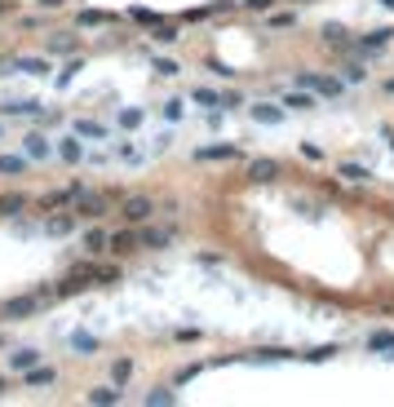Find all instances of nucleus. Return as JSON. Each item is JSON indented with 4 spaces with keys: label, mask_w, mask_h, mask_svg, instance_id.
Wrapping results in <instances>:
<instances>
[{
    "label": "nucleus",
    "mask_w": 394,
    "mask_h": 407,
    "mask_svg": "<svg viewBox=\"0 0 394 407\" xmlns=\"http://www.w3.org/2000/svg\"><path fill=\"white\" fill-rule=\"evenodd\" d=\"M297 85L310 89L315 98H341V85H345V80H337V76H319V71H302V76H297Z\"/></svg>",
    "instance_id": "f257e3e1"
},
{
    "label": "nucleus",
    "mask_w": 394,
    "mask_h": 407,
    "mask_svg": "<svg viewBox=\"0 0 394 407\" xmlns=\"http://www.w3.org/2000/svg\"><path fill=\"white\" fill-rule=\"evenodd\" d=\"M85 195V186H63V190H49V195L35 199V208L40 213H54V208H76V199Z\"/></svg>",
    "instance_id": "f03ea898"
},
{
    "label": "nucleus",
    "mask_w": 394,
    "mask_h": 407,
    "mask_svg": "<svg viewBox=\"0 0 394 407\" xmlns=\"http://www.w3.org/2000/svg\"><path fill=\"white\" fill-rule=\"evenodd\" d=\"M40 310V297L35 292H18V297H9L5 306H0V315L5 319H27V315H35Z\"/></svg>",
    "instance_id": "7ed1b4c3"
},
{
    "label": "nucleus",
    "mask_w": 394,
    "mask_h": 407,
    "mask_svg": "<svg viewBox=\"0 0 394 407\" xmlns=\"http://www.w3.org/2000/svg\"><path fill=\"white\" fill-rule=\"evenodd\" d=\"M22 155H27L31 164H35V160H49V155H54V142L44 138V133H27V138H22Z\"/></svg>",
    "instance_id": "20e7f679"
},
{
    "label": "nucleus",
    "mask_w": 394,
    "mask_h": 407,
    "mask_svg": "<svg viewBox=\"0 0 394 407\" xmlns=\"http://www.w3.org/2000/svg\"><path fill=\"white\" fill-rule=\"evenodd\" d=\"M394 40V27H377V31H363L359 35V53H381L386 44Z\"/></svg>",
    "instance_id": "39448f33"
},
{
    "label": "nucleus",
    "mask_w": 394,
    "mask_h": 407,
    "mask_svg": "<svg viewBox=\"0 0 394 407\" xmlns=\"http://www.w3.org/2000/svg\"><path fill=\"white\" fill-rule=\"evenodd\" d=\"M155 213V204L147 199V195H133V199H124V222L129 226H138V222H147Z\"/></svg>",
    "instance_id": "423d86ee"
},
{
    "label": "nucleus",
    "mask_w": 394,
    "mask_h": 407,
    "mask_svg": "<svg viewBox=\"0 0 394 407\" xmlns=\"http://www.w3.org/2000/svg\"><path fill=\"white\" fill-rule=\"evenodd\" d=\"M142 248H169L173 244V226H147V231L138 235Z\"/></svg>",
    "instance_id": "0eeeda50"
},
{
    "label": "nucleus",
    "mask_w": 394,
    "mask_h": 407,
    "mask_svg": "<svg viewBox=\"0 0 394 407\" xmlns=\"http://www.w3.org/2000/svg\"><path fill=\"white\" fill-rule=\"evenodd\" d=\"M284 111H288L284 102H279V106H274V102H253V106H248V115H253L257 124H279Z\"/></svg>",
    "instance_id": "6e6552de"
},
{
    "label": "nucleus",
    "mask_w": 394,
    "mask_h": 407,
    "mask_svg": "<svg viewBox=\"0 0 394 407\" xmlns=\"http://www.w3.org/2000/svg\"><path fill=\"white\" fill-rule=\"evenodd\" d=\"M54 155H58V160H67V164H80V160H85V147H80L76 133H67V138H58Z\"/></svg>",
    "instance_id": "1a4fd4ad"
},
{
    "label": "nucleus",
    "mask_w": 394,
    "mask_h": 407,
    "mask_svg": "<svg viewBox=\"0 0 394 407\" xmlns=\"http://www.w3.org/2000/svg\"><path fill=\"white\" fill-rule=\"evenodd\" d=\"M279 102L288 106V111H315V93L302 89V85H297L293 93H279Z\"/></svg>",
    "instance_id": "9d476101"
},
{
    "label": "nucleus",
    "mask_w": 394,
    "mask_h": 407,
    "mask_svg": "<svg viewBox=\"0 0 394 407\" xmlns=\"http://www.w3.org/2000/svg\"><path fill=\"white\" fill-rule=\"evenodd\" d=\"M27 195H22V190H5V195H0V217H18V213H27Z\"/></svg>",
    "instance_id": "9b49d317"
},
{
    "label": "nucleus",
    "mask_w": 394,
    "mask_h": 407,
    "mask_svg": "<svg viewBox=\"0 0 394 407\" xmlns=\"http://www.w3.org/2000/svg\"><path fill=\"white\" fill-rule=\"evenodd\" d=\"M76 213H80V217H102V213H106V195H89V190H85V195L76 199Z\"/></svg>",
    "instance_id": "f8f14e48"
},
{
    "label": "nucleus",
    "mask_w": 394,
    "mask_h": 407,
    "mask_svg": "<svg viewBox=\"0 0 394 407\" xmlns=\"http://www.w3.org/2000/svg\"><path fill=\"white\" fill-rule=\"evenodd\" d=\"M5 115H44V102H35V98H14V102H5L0 106Z\"/></svg>",
    "instance_id": "ddd939ff"
},
{
    "label": "nucleus",
    "mask_w": 394,
    "mask_h": 407,
    "mask_svg": "<svg viewBox=\"0 0 394 407\" xmlns=\"http://www.w3.org/2000/svg\"><path fill=\"white\" fill-rule=\"evenodd\" d=\"M240 155V147H231V142H213V147H199L195 160H235Z\"/></svg>",
    "instance_id": "4468645a"
},
{
    "label": "nucleus",
    "mask_w": 394,
    "mask_h": 407,
    "mask_svg": "<svg viewBox=\"0 0 394 407\" xmlns=\"http://www.w3.org/2000/svg\"><path fill=\"white\" fill-rule=\"evenodd\" d=\"M248 177H253V182H274V177H279V160H253L248 164Z\"/></svg>",
    "instance_id": "2eb2a0df"
},
{
    "label": "nucleus",
    "mask_w": 394,
    "mask_h": 407,
    "mask_svg": "<svg viewBox=\"0 0 394 407\" xmlns=\"http://www.w3.org/2000/svg\"><path fill=\"white\" fill-rule=\"evenodd\" d=\"M133 248H142V244H138V231H115V235H111V253H115V257H129Z\"/></svg>",
    "instance_id": "dca6fc26"
},
{
    "label": "nucleus",
    "mask_w": 394,
    "mask_h": 407,
    "mask_svg": "<svg viewBox=\"0 0 394 407\" xmlns=\"http://www.w3.org/2000/svg\"><path fill=\"white\" fill-rule=\"evenodd\" d=\"M9 363H14L18 372H27V367H35V363H40V350H35V345H18V350L9 354Z\"/></svg>",
    "instance_id": "f3484780"
},
{
    "label": "nucleus",
    "mask_w": 394,
    "mask_h": 407,
    "mask_svg": "<svg viewBox=\"0 0 394 407\" xmlns=\"http://www.w3.org/2000/svg\"><path fill=\"white\" fill-rule=\"evenodd\" d=\"M9 67H14L18 76H44V71H49V63H44V58H14Z\"/></svg>",
    "instance_id": "a211bd4d"
},
{
    "label": "nucleus",
    "mask_w": 394,
    "mask_h": 407,
    "mask_svg": "<svg viewBox=\"0 0 394 407\" xmlns=\"http://www.w3.org/2000/svg\"><path fill=\"white\" fill-rule=\"evenodd\" d=\"M76 133H80V138H102V142H106V138H111V128H106L102 119H76Z\"/></svg>",
    "instance_id": "6ab92c4d"
},
{
    "label": "nucleus",
    "mask_w": 394,
    "mask_h": 407,
    "mask_svg": "<svg viewBox=\"0 0 394 407\" xmlns=\"http://www.w3.org/2000/svg\"><path fill=\"white\" fill-rule=\"evenodd\" d=\"M106 248H111V235H106V231H89V235H85V253H89V257L106 253Z\"/></svg>",
    "instance_id": "aec40b11"
},
{
    "label": "nucleus",
    "mask_w": 394,
    "mask_h": 407,
    "mask_svg": "<svg viewBox=\"0 0 394 407\" xmlns=\"http://www.w3.org/2000/svg\"><path fill=\"white\" fill-rule=\"evenodd\" d=\"M85 399H89V403H98V407H102V403L111 407V403H120V385H98V390H89Z\"/></svg>",
    "instance_id": "412c9836"
},
{
    "label": "nucleus",
    "mask_w": 394,
    "mask_h": 407,
    "mask_svg": "<svg viewBox=\"0 0 394 407\" xmlns=\"http://www.w3.org/2000/svg\"><path fill=\"white\" fill-rule=\"evenodd\" d=\"M368 350H372V354H386V350H394V332H390V328L372 332V337H368Z\"/></svg>",
    "instance_id": "4be33fe9"
},
{
    "label": "nucleus",
    "mask_w": 394,
    "mask_h": 407,
    "mask_svg": "<svg viewBox=\"0 0 394 407\" xmlns=\"http://www.w3.org/2000/svg\"><path fill=\"white\" fill-rule=\"evenodd\" d=\"M244 358H248V363H284V358H293V350H253Z\"/></svg>",
    "instance_id": "5701e85b"
},
{
    "label": "nucleus",
    "mask_w": 394,
    "mask_h": 407,
    "mask_svg": "<svg viewBox=\"0 0 394 407\" xmlns=\"http://www.w3.org/2000/svg\"><path fill=\"white\" fill-rule=\"evenodd\" d=\"M54 367H40V363H35V367H27V385H35V390H40V385H54Z\"/></svg>",
    "instance_id": "b1692460"
},
{
    "label": "nucleus",
    "mask_w": 394,
    "mask_h": 407,
    "mask_svg": "<svg viewBox=\"0 0 394 407\" xmlns=\"http://www.w3.org/2000/svg\"><path fill=\"white\" fill-rule=\"evenodd\" d=\"M71 350H80V354H98V337H89V332H71Z\"/></svg>",
    "instance_id": "393cba45"
},
{
    "label": "nucleus",
    "mask_w": 394,
    "mask_h": 407,
    "mask_svg": "<svg viewBox=\"0 0 394 407\" xmlns=\"http://www.w3.org/2000/svg\"><path fill=\"white\" fill-rule=\"evenodd\" d=\"M22 169H27V155H0V173H5V177H14Z\"/></svg>",
    "instance_id": "a878e982"
},
{
    "label": "nucleus",
    "mask_w": 394,
    "mask_h": 407,
    "mask_svg": "<svg viewBox=\"0 0 394 407\" xmlns=\"http://www.w3.org/2000/svg\"><path fill=\"white\" fill-rule=\"evenodd\" d=\"M190 102H199V106H222V93L208 89V85H199L195 93H190Z\"/></svg>",
    "instance_id": "bb28decb"
},
{
    "label": "nucleus",
    "mask_w": 394,
    "mask_h": 407,
    "mask_svg": "<svg viewBox=\"0 0 394 407\" xmlns=\"http://www.w3.org/2000/svg\"><path fill=\"white\" fill-rule=\"evenodd\" d=\"M129 376H133V358H115V363H111V381H115V385H124Z\"/></svg>",
    "instance_id": "cd10ccee"
},
{
    "label": "nucleus",
    "mask_w": 394,
    "mask_h": 407,
    "mask_svg": "<svg viewBox=\"0 0 394 407\" xmlns=\"http://www.w3.org/2000/svg\"><path fill=\"white\" fill-rule=\"evenodd\" d=\"M160 111H164V119H169V124H177V119L186 115V102H182V98H169V102L160 106Z\"/></svg>",
    "instance_id": "c85d7f7f"
},
{
    "label": "nucleus",
    "mask_w": 394,
    "mask_h": 407,
    "mask_svg": "<svg viewBox=\"0 0 394 407\" xmlns=\"http://www.w3.org/2000/svg\"><path fill=\"white\" fill-rule=\"evenodd\" d=\"M341 177H345V182H354V186H359V182H368L372 173H368L363 164H341Z\"/></svg>",
    "instance_id": "c756f323"
},
{
    "label": "nucleus",
    "mask_w": 394,
    "mask_h": 407,
    "mask_svg": "<svg viewBox=\"0 0 394 407\" xmlns=\"http://www.w3.org/2000/svg\"><path fill=\"white\" fill-rule=\"evenodd\" d=\"M332 354H337V345H315V350H306L302 358H306V363H328Z\"/></svg>",
    "instance_id": "7c9ffc66"
},
{
    "label": "nucleus",
    "mask_w": 394,
    "mask_h": 407,
    "mask_svg": "<svg viewBox=\"0 0 394 407\" xmlns=\"http://www.w3.org/2000/svg\"><path fill=\"white\" fill-rule=\"evenodd\" d=\"M341 80H350V85H363V80H368L363 63H345V67H341Z\"/></svg>",
    "instance_id": "2f4dec72"
},
{
    "label": "nucleus",
    "mask_w": 394,
    "mask_h": 407,
    "mask_svg": "<svg viewBox=\"0 0 394 407\" xmlns=\"http://www.w3.org/2000/svg\"><path fill=\"white\" fill-rule=\"evenodd\" d=\"M147 403H151V407H169V403H177V390H151Z\"/></svg>",
    "instance_id": "473e14b6"
},
{
    "label": "nucleus",
    "mask_w": 394,
    "mask_h": 407,
    "mask_svg": "<svg viewBox=\"0 0 394 407\" xmlns=\"http://www.w3.org/2000/svg\"><path fill=\"white\" fill-rule=\"evenodd\" d=\"M106 18H111V14H102V9H80V27H98V22H106Z\"/></svg>",
    "instance_id": "72a5a7b5"
},
{
    "label": "nucleus",
    "mask_w": 394,
    "mask_h": 407,
    "mask_svg": "<svg viewBox=\"0 0 394 407\" xmlns=\"http://www.w3.org/2000/svg\"><path fill=\"white\" fill-rule=\"evenodd\" d=\"M151 35H155L160 44H173V40H177V27H173V22H155V31H151Z\"/></svg>",
    "instance_id": "f704fd0d"
},
{
    "label": "nucleus",
    "mask_w": 394,
    "mask_h": 407,
    "mask_svg": "<svg viewBox=\"0 0 394 407\" xmlns=\"http://www.w3.org/2000/svg\"><path fill=\"white\" fill-rule=\"evenodd\" d=\"M324 40H328V44H345L350 35H345V27H341V22H328V27H324Z\"/></svg>",
    "instance_id": "c9c22d12"
},
{
    "label": "nucleus",
    "mask_w": 394,
    "mask_h": 407,
    "mask_svg": "<svg viewBox=\"0 0 394 407\" xmlns=\"http://www.w3.org/2000/svg\"><path fill=\"white\" fill-rule=\"evenodd\" d=\"M44 231H49V235H71V231H76V217H54Z\"/></svg>",
    "instance_id": "e433bc0d"
},
{
    "label": "nucleus",
    "mask_w": 394,
    "mask_h": 407,
    "mask_svg": "<svg viewBox=\"0 0 394 407\" xmlns=\"http://www.w3.org/2000/svg\"><path fill=\"white\" fill-rule=\"evenodd\" d=\"M120 124H124V128H142V106H124V111H120Z\"/></svg>",
    "instance_id": "4c0bfd02"
},
{
    "label": "nucleus",
    "mask_w": 394,
    "mask_h": 407,
    "mask_svg": "<svg viewBox=\"0 0 394 407\" xmlns=\"http://www.w3.org/2000/svg\"><path fill=\"white\" fill-rule=\"evenodd\" d=\"M151 67H155V76H177V71H182L173 58H151Z\"/></svg>",
    "instance_id": "58836bf2"
},
{
    "label": "nucleus",
    "mask_w": 394,
    "mask_h": 407,
    "mask_svg": "<svg viewBox=\"0 0 394 407\" xmlns=\"http://www.w3.org/2000/svg\"><path fill=\"white\" fill-rule=\"evenodd\" d=\"M80 67H85V63H80V58H71V63H67L63 71H58V85H63V89H67V85H71V80H76V71H80Z\"/></svg>",
    "instance_id": "ea45409f"
},
{
    "label": "nucleus",
    "mask_w": 394,
    "mask_h": 407,
    "mask_svg": "<svg viewBox=\"0 0 394 407\" xmlns=\"http://www.w3.org/2000/svg\"><path fill=\"white\" fill-rule=\"evenodd\" d=\"M49 49H54V53H71V49H76V35H54Z\"/></svg>",
    "instance_id": "a19ab883"
},
{
    "label": "nucleus",
    "mask_w": 394,
    "mask_h": 407,
    "mask_svg": "<svg viewBox=\"0 0 394 407\" xmlns=\"http://www.w3.org/2000/svg\"><path fill=\"white\" fill-rule=\"evenodd\" d=\"M129 18L142 22V27H155V22H160V14H151V9H129Z\"/></svg>",
    "instance_id": "79ce46f5"
},
{
    "label": "nucleus",
    "mask_w": 394,
    "mask_h": 407,
    "mask_svg": "<svg viewBox=\"0 0 394 407\" xmlns=\"http://www.w3.org/2000/svg\"><path fill=\"white\" fill-rule=\"evenodd\" d=\"M120 160H124V164H142V151L129 147V142H120Z\"/></svg>",
    "instance_id": "37998d69"
},
{
    "label": "nucleus",
    "mask_w": 394,
    "mask_h": 407,
    "mask_svg": "<svg viewBox=\"0 0 394 407\" xmlns=\"http://www.w3.org/2000/svg\"><path fill=\"white\" fill-rule=\"evenodd\" d=\"M244 5H248V9H253V14H266V9L274 5V0H244Z\"/></svg>",
    "instance_id": "c03bdc74"
},
{
    "label": "nucleus",
    "mask_w": 394,
    "mask_h": 407,
    "mask_svg": "<svg viewBox=\"0 0 394 407\" xmlns=\"http://www.w3.org/2000/svg\"><path fill=\"white\" fill-rule=\"evenodd\" d=\"M293 22H297L293 14H274V18H270V27H293Z\"/></svg>",
    "instance_id": "a18cd8bd"
},
{
    "label": "nucleus",
    "mask_w": 394,
    "mask_h": 407,
    "mask_svg": "<svg viewBox=\"0 0 394 407\" xmlns=\"http://www.w3.org/2000/svg\"><path fill=\"white\" fill-rule=\"evenodd\" d=\"M40 9H63V5H71V0H35Z\"/></svg>",
    "instance_id": "49530a36"
},
{
    "label": "nucleus",
    "mask_w": 394,
    "mask_h": 407,
    "mask_svg": "<svg viewBox=\"0 0 394 407\" xmlns=\"http://www.w3.org/2000/svg\"><path fill=\"white\" fill-rule=\"evenodd\" d=\"M0 14H9V0H0Z\"/></svg>",
    "instance_id": "de8ad7c7"
},
{
    "label": "nucleus",
    "mask_w": 394,
    "mask_h": 407,
    "mask_svg": "<svg viewBox=\"0 0 394 407\" xmlns=\"http://www.w3.org/2000/svg\"><path fill=\"white\" fill-rule=\"evenodd\" d=\"M386 93H394V80H386Z\"/></svg>",
    "instance_id": "09e8293b"
},
{
    "label": "nucleus",
    "mask_w": 394,
    "mask_h": 407,
    "mask_svg": "<svg viewBox=\"0 0 394 407\" xmlns=\"http://www.w3.org/2000/svg\"><path fill=\"white\" fill-rule=\"evenodd\" d=\"M293 5H310V0H293Z\"/></svg>",
    "instance_id": "8fccbe9b"
},
{
    "label": "nucleus",
    "mask_w": 394,
    "mask_h": 407,
    "mask_svg": "<svg viewBox=\"0 0 394 407\" xmlns=\"http://www.w3.org/2000/svg\"><path fill=\"white\" fill-rule=\"evenodd\" d=\"M0 394H5V376H0Z\"/></svg>",
    "instance_id": "3c124183"
},
{
    "label": "nucleus",
    "mask_w": 394,
    "mask_h": 407,
    "mask_svg": "<svg viewBox=\"0 0 394 407\" xmlns=\"http://www.w3.org/2000/svg\"><path fill=\"white\" fill-rule=\"evenodd\" d=\"M381 5H390V9H394V0H381Z\"/></svg>",
    "instance_id": "603ef678"
},
{
    "label": "nucleus",
    "mask_w": 394,
    "mask_h": 407,
    "mask_svg": "<svg viewBox=\"0 0 394 407\" xmlns=\"http://www.w3.org/2000/svg\"><path fill=\"white\" fill-rule=\"evenodd\" d=\"M0 138H5V124H0Z\"/></svg>",
    "instance_id": "864d4df0"
}]
</instances>
